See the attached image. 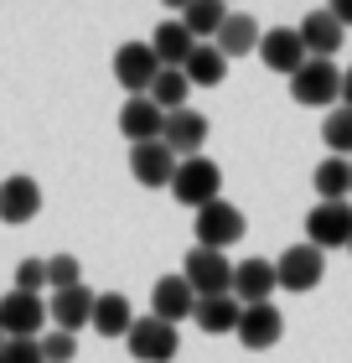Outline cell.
I'll use <instances>...</instances> for the list:
<instances>
[{
    "mask_svg": "<svg viewBox=\"0 0 352 363\" xmlns=\"http://www.w3.org/2000/svg\"><path fill=\"white\" fill-rule=\"evenodd\" d=\"M0 348H6V337H0Z\"/></svg>",
    "mask_w": 352,
    "mask_h": 363,
    "instance_id": "obj_35",
    "label": "cell"
},
{
    "mask_svg": "<svg viewBox=\"0 0 352 363\" xmlns=\"http://www.w3.org/2000/svg\"><path fill=\"white\" fill-rule=\"evenodd\" d=\"M275 291H280L275 259H239L233 265V301L239 306H264Z\"/></svg>",
    "mask_w": 352,
    "mask_h": 363,
    "instance_id": "obj_13",
    "label": "cell"
},
{
    "mask_svg": "<svg viewBox=\"0 0 352 363\" xmlns=\"http://www.w3.org/2000/svg\"><path fill=\"white\" fill-rule=\"evenodd\" d=\"M125 348H130L135 363H171L181 353V333H176V327H166V322H156V317H135Z\"/></svg>",
    "mask_w": 352,
    "mask_h": 363,
    "instance_id": "obj_7",
    "label": "cell"
},
{
    "mask_svg": "<svg viewBox=\"0 0 352 363\" xmlns=\"http://www.w3.org/2000/svg\"><path fill=\"white\" fill-rule=\"evenodd\" d=\"M322 140H327V151H331V156H342V161H352V109H347V104H337V109H327Z\"/></svg>",
    "mask_w": 352,
    "mask_h": 363,
    "instance_id": "obj_28",
    "label": "cell"
},
{
    "mask_svg": "<svg viewBox=\"0 0 352 363\" xmlns=\"http://www.w3.org/2000/svg\"><path fill=\"white\" fill-rule=\"evenodd\" d=\"M295 31H300V47H306V57H327V62H331V52L342 47V37H347L331 11H311Z\"/></svg>",
    "mask_w": 352,
    "mask_h": 363,
    "instance_id": "obj_20",
    "label": "cell"
},
{
    "mask_svg": "<svg viewBox=\"0 0 352 363\" xmlns=\"http://www.w3.org/2000/svg\"><path fill=\"white\" fill-rule=\"evenodd\" d=\"M73 286H83V265L73 255H52L47 259V291H73Z\"/></svg>",
    "mask_w": 352,
    "mask_h": 363,
    "instance_id": "obj_29",
    "label": "cell"
},
{
    "mask_svg": "<svg viewBox=\"0 0 352 363\" xmlns=\"http://www.w3.org/2000/svg\"><path fill=\"white\" fill-rule=\"evenodd\" d=\"M342 104L352 109V68H342Z\"/></svg>",
    "mask_w": 352,
    "mask_h": 363,
    "instance_id": "obj_34",
    "label": "cell"
},
{
    "mask_svg": "<svg viewBox=\"0 0 352 363\" xmlns=\"http://www.w3.org/2000/svg\"><path fill=\"white\" fill-rule=\"evenodd\" d=\"M192 311H197L192 286H187L181 275H161V280H156V291H150V317L166 322V327H176V322H187Z\"/></svg>",
    "mask_w": 352,
    "mask_h": 363,
    "instance_id": "obj_15",
    "label": "cell"
},
{
    "mask_svg": "<svg viewBox=\"0 0 352 363\" xmlns=\"http://www.w3.org/2000/svg\"><path fill=\"white\" fill-rule=\"evenodd\" d=\"M192 234H197V250H217L223 255L228 244H239L249 234V223H244V213L233 208V203H208V208H197V218H192Z\"/></svg>",
    "mask_w": 352,
    "mask_h": 363,
    "instance_id": "obj_3",
    "label": "cell"
},
{
    "mask_svg": "<svg viewBox=\"0 0 352 363\" xmlns=\"http://www.w3.org/2000/svg\"><path fill=\"white\" fill-rule=\"evenodd\" d=\"M171 192H176V203L181 208H208L223 197V167L208 156H192V161H176V177H171Z\"/></svg>",
    "mask_w": 352,
    "mask_h": 363,
    "instance_id": "obj_2",
    "label": "cell"
},
{
    "mask_svg": "<svg viewBox=\"0 0 352 363\" xmlns=\"http://www.w3.org/2000/svg\"><path fill=\"white\" fill-rule=\"evenodd\" d=\"M161 78V62L150 52V42H125L120 52H114V84L130 89V99L150 94V84Z\"/></svg>",
    "mask_w": 352,
    "mask_h": 363,
    "instance_id": "obj_8",
    "label": "cell"
},
{
    "mask_svg": "<svg viewBox=\"0 0 352 363\" xmlns=\"http://www.w3.org/2000/svg\"><path fill=\"white\" fill-rule=\"evenodd\" d=\"M0 363H42V348L37 342H6V348H0Z\"/></svg>",
    "mask_w": 352,
    "mask_h": 363,
    "instance_id": "obj_32",
    "label": "cell"
},
{
    "mask_svg": "<svg viewBox=\"0 0 352 363\" xmlns=\"http://www.w3.org/2000/svg\"><path fill=\"white\" fill-rule=\"evenodd\" d=\"M176 21L192 31V42H212V37H217V26L228 21V6H217V0H192V6L176 16Z\"/></svg>",
    "mask_w": 352,
    "mask_h": 363,
    "instance_id": "obj_26",
    "label": "cell"
},
{
    "mask_svg": "<svg viewBox=\"0 0 352 363\" xmlns=\"http://www.w3.org/2000/svg\"><path fill=\"white\" fill-rule=\"evenodd\" d=\"M239 301H233V296H208V301H197V311H192V317H197V327H203V333H239Z\"/></svg>",
    "mask_w": 352,
    "mask_h": 363,
    "instance_id": "obj_25",
    "label": "cell"
},
{
    "mask_svg": "<svg viewBox=\"0 0 352 363\" xmlns=\"http://www.w3.org/2000/svg\"><path fill=\"white\" fill-rule=\"evenodd\" d=\"M192 31L181 26V21H161L156 26V37H150V52H156L161 68H187V57H192Z\"/></svg>",
    "mask_w": 352,
    "mask_h": 363,
    "instance_id": "obj_21",
    "label": "cell"
},
{
    "mask_svg": "<svg viewBox=\"0 0 352 363\" xmlns=\"http://www.w3.org/2000/svg\"><path fill=\"white\" fill-rule=\"evenodd\" d=\"M120 130H125V140L130 145H145V140H161V130H166V114L150 104V99H125V109H120Z\"/></svg>",
    "mask_w": 352,
    "mask_h": 363,
    "instance_id": "obj_19",
    "label": "cell"
},
{
    "mask_svg": "<svg viewBox=\"0 0 352 363\" xmlns=\"http://www.w3.org/2000/svg\"><path fill=\"white\" fill-rule=\"evenodd\" d=\"M290 99L306 109H337L342 104V68L327 57H306V68L290 78Z\"/></svg>",
    "mask_w": 352,
    "mask_h": 363,
    "instance_id": "obj_1",
    "label": "cell"
},
{
    "mask_svg": "<svg viewBox=\"0 0 352 363\" xmlns=\"http://www.w3.org/2000/svg\"><path fill=\"white\" fill-rule=\"evenodd\" d=\"M161 140H166V151H171L176 161L203 156V145H208V114H197V109H176V114H166Z\"/></svg>",
    "mask_w": 352,
    "mask_h": 363,
    "instance_id": "obj_11",
    "label": "cell"
},
{
    "mask_svg": "<svg viewBox=\"0 0 352 363\" xmlns=\"http://www.w3.org/2000/svg\"><path fill=\"white\" fill-rule=\"evenodd\" d=\"M259 62L270 73H285V78H295L300 68H306V47H300V31L295 26H270L259 37Z\"/></svg>",
    "mask_w": 352,
    "mask_h": 363,
    "instance_id": "obj_10",
    "label": "cell"
},
{
    "mask_svg": "<svg viewBox=\"0 0 352 363\" xmlns=\"http://www.w3.org/2000/svg\"><path fill=\"white\" fill-rule=\"evenodd\" d=\"M280 337H285V317H280V306H275V301H264V306H244V311H239V342H244L249 353H270Z\"/></svg>",
    "mask_w": 352,
    "mask_h": 363,
    "instance_id": "obj_12",
    "label": "cell"
},
{
    "mask_svg": "<svg viewBox=\"0 0 352 363\" xmlns=\"http://www.w3.org/2000/svg\"><path fill=\"white\" fill-rule=\"evenodd\" d=\"M37 348H42V363H73L78 358V337L73 333H42Z\"/></svg>",
    "mask_w": 352,
    "mask_h": 363,
    "instance_id": "obj_30",
    "label": "cell"
},
{
    "mask_svg": "<svg viewBox=\"0 0 352 363\" xmlns=\"http://www.w3.org/2000/svg\"><path fill=\"white\" fill-rule=\"evenodd\" d=\"M311 187H316V197H322V203H347V197H352V161L327 156L322 167L311 172Z\"/></svg>",
    "mask_w": 352,
    "mask_h": 363,
    "instance_id": "obj_23",
    "label": "cell"
},
{
    "mask_svg": "<svg viewBox=\"0 0 352 363\" xmlns=\"http://www.w3.org/2000/svg\"><path fill=\"white\" fill-rule=\"evenodd\" d=\"M42 213V187L31 177H0V223L21 228Z\"/></svg>",
    "mask_w": 352,
    "mask_h": 363,
    "instance_id": "obj_14",
    "label": "cell"
},
{
    "mask_svg": "<svg viewBox=\"0 0 352 363\" xmlns=\"http://www.w3.org/2000/svg\"><path fill=\"white\" fill-rule=\"evenodd\" d=\"M16 291H26V296L47 291V259H21L16 265Z\"/></svg>",
    "mask_w": 352,
    "mask_h": 363,
    "instance_id": "obj_31",
    "label": "cell"
},
{
    "mask_svg": "<svg viewBox=\"0 0 352 363\" xmlns=\"http://www.w3.org/2000/svg\"><path fill=\"white\" fill-rule=\"evenodd\" d=\"M47 327V301L26 291H6L0 296V337L6 342H37V333Z\"/></svg>",
    "mask_w": 352,
    "mask_h": 363,
    "instance_id": "obj_4",
    "label": "cell"
},
{
    "mask_svg": "<svg viewBox=\"0 0 352 363\" xmlns=\"http://www.w3.org/2000/svg\"><path fill=\"white\" fill-rule=\"evenodd\" d=\"M306 244L311 250H347L352 244V203H316L306 213Z\"/></svg>",
    "mask_w": 352,
    "mask_h": 363,
    "instance_id": "obj_6",
    "label": "cell"
},
{
    "mask_svg": "<svg viewBox=\"0 0 352 363\" xmlns=\"http://www.w3.org/2000/svg\"><path fill=\"white\" fill-rule=\"evenodd\" d=\"M275 275H280V291H316L327 275V255L311 250V244H290L275 259Z\"/></svg>",
    "mask_w": 352,
    "mask_h": 363,
    "instance_id": "obj_9",
    "label": "cell"
},
{
    "mask_svg": "<svg viewBox=\"0 0 352 363\" xmlns=\"http://www.w3.org/2000/svg\"><path fill=\"white\" fill-rule=\"evenodd\" d=\"M187 94H192V84H187V73L181 68H161V78L150 84V104H156L161 114H176V109H187Z\"/></svg>",
    "mask_w": 352,
    "mask_h": 363,
    "instance_id": "obj_27",
    "label": "cell"
},
{
    "mask_svg": "<svg viewBox=\"0 0 352 363\" xmlns=\"http://www.w3.org/2000/svg\"><path fill=\"white\" fill-rule=\"evenodd\" d=\"M259 37H264V31H259V21H254L249 11H228V21L217 26L212 47H217V52H223V57L233 62V57H249V52H259Z\"/></svg>",
    "mask_w": 352,
    "mask_h": 363,
    "instance_id": "obj_18",
    "label": "cell"
},
{
    "mask_svg": "<svg viewBox=\"0 0 352 363\" xmlns=\"http://www.w3.org/2000/svg\"><path fill=\"white\" fill-rule=\"evenodd\" d=\"M93 333H104V337H130V327H135V311H130V301L120 291H104V296H93Z\"/></svg>",
    "mask_w": 352,
    "mask_h": 363,
    "instance_id": "obj_22",
    "label": "cell"
},
{
    "mask_svg": "<svg viewBox=\"0 0 352 363\" xmlns=\"http://www.w3.org/2000/svg\"><path fill=\"white\" fill-rule=\"evenodd\" d=\"M47 322H52L57 333H83V327L93 322V291L89 286L52 291V301H47Z\"/></svg>",
    "mask_w": 352,
    "mask_h": 363,
    "instance_id": "obj_17",
    "label": "cell"
},
{
    "mask_svg": "<svg viewBox=\"0 0 352 363\" xmlns=\"http://www.w3.org/2000/svg\"><path fill=\"white\" fill-rule=\"evenodd\" d=\"M347 255H352V244H347Z\"/></svg>",
    "mask_w": 352,
    "mask_h": 363,
    "instance_id": "obj_36",
    "label": "cell"
},
{
    "mask_svg": "<svg viewBox=\"0 0 352 363\" xmlns=\"http://www.w3.org/2000/svg\"><path fill=\"white\" fill-rule=\"evenodd\" d=\"M181 280L192 286L197 301H208V296H233V265H228V255H217V250H192L187 265H181Z\"/></svg>",
    "mask_w": 352,
    "mask_h": 363,
    "instance_id": "obj_5",
    "label": "cell"
},
{
    "mask_svg": "<svg viewBox=\"0 0 352 363\" xmlns=\"http://www.w3.org/2000/svg\"><path fill=\"white\" fill-rule=\"evenodd\" d=\"M327 11H331V16H337V26H342V31L352 26V0H337V6H327Z\"/></svg>",
    "mask_w": 352,
    "mask_h": 363,
    "instance_id": "obj_33",
    "label": "cell"
},
{
    "mask_svg": "<svg viewBox=\"0 0 352 363\" xmlns=\"http://www.w3.org/2000/svg\"><path fill=\"white\" fill-rule=\"evenodd\" d=\"M181 73H187V84H197V89H217V84L228 78V57L217 52L212 42H197V47H192V57H187V68H181Z\"/></svg>",
    "mask_w": 352,
    "mask_h": 363,
    "instance_id": "obj_24",
    "label": "cell"
},
{
    "mask_svg": "<svg viewBox=\"0 0 352 363\" xmlns=\"http://www.w3.org/2000/svg\"><path fill=\"white\" fill-rule=\"evenodd\" d=\"M130 177H135L140 187H171V177H176V156L166 151V140L130 145Z\"/></svg>",
    "mask_w": 352,
    "mask_h": 363,
    "instance_id": "obj_16",
    "label": "cell"
}]
</instances>
